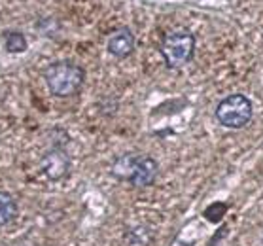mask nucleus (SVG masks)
<instances>
[{
  "instance_id": "f257e3e1",
  "label": "nucleus",
  "mask_w": 263,
  "mask_h": 246,
  "mask_svg": "<svg viewBox=\"0 0 263 246\" xmlns=\"http://www.w3.org/2000/svg\"><path fill=\"white\" fill-rule=\"evenodd\" d=\"M84 70L74 63H53L46 70V84L49 91L57 97H70L78 93L84 84Z\"/></svg>"
},
{
  "instance_id": "f03ea898",
  "label": "nucleus",
  "mask_w": 263,
  "mask_h": 246,
  "mask_svg": "<svg viewBox=\"0 0 263 246\" xmlns=\"http://www.w3.org/2000/svg\"><path fill=\"white\" fill-rule=\"evenodd\" d=\"M159 51L171 68H180L192 61L195 51V38L187 30H173L163 38Z\"/></svg>"
},
{
  "instance_id": "7ed1b4c3",
  "label": "nucleus",
  "mask_w": 263,
  "mask_h": 246,
  "mask_svg": "<svg viewBox=\"0 0 263 246\" xmlns=\"http://www.w3.org/2000/svg\"><path fill=\"white\" fill-rule=\"evenodd\" d=\"M216 118L228 129H240L252 120V102L245 95H229L218 104Z\"/></svg>"
},
{
  "instance_id": "20e7f679",
  "label": "nucleus",
  "mask_w": 263,
  "mask_h": 246,
  "mask_svg": "<svg viewBox=\"0 0 263 246\" xmlns=\"http://www.w3.org/2000/svg\"><path fill=\"white\" fill-rule=\"evenodd\" d=\"M68 167H70V159H68V156H66L63 150H59V148L49 150L48 154L42 157V171L48 178H51V180L63 178V176L68 173Z\"/></svg>"
},
{
  "instance_id": "39448f33",
  "label": "nucleus",
  "mask_w": 263,
  "mask_h": 246,
  "mask_svg": "<svg viewBox=\"0 0 263 246\" xmlns=\"http://www.w3.org/2000/svg\"><path fill=\"white\" fill-rule=\"evenodd\" d=\"M156 176H157V163L152 157L138 156L129 182H131L133 186L144 187V186H149L152 182L156 180Z\"/></svg>"
},
{
  "instance_id": "423d86ee",
  "label": "nucleus",
  "mask_w": 263,
  "mask_h": 246,
  "mask_svg": "<svg viewBox=\"0 0 263 246\" xmlns=\"http://www.w3.org/2000/svg\"><path fill=\"white\" fill-rule=\"evenodd\" d=\"M135 49V36L129 29L114 30L108 38V51L116 57H127Z\"/></svg>"
},
{
  "instance_id": "0eeeda50",
  "label": "nucleus",
  "mask_w": 263,
  "mask_h": 246,
  "mask_svg": "<svg viewBox=\"0 0 263 246\" xmlns=\"http://www.w3.org/2000/svg\"><path fill=\"white\" fill-rule=\"evenodd\" d=\"M137 157L135 154H125V156H120L112 165V174L120 180H131L133 168H135V163H137Z\"/></svg>"
},
{
  "instance_id": "6e6552de",
  "label": "nucleus",
  "mask_w": 263,
  "mask_h": 246,
  "mask_svg": "<svg viewBox=\"0 0 263 246\" xmlns=\"http://www.w3.org/2000/svg\"><path fill=\"white\" fill-rule=\"evenodd\" d=\"M15 210H17V204H15V199L6 192H0V228L8 223L15 216Z\"/></svg>"
},
{
  "instance_id": "1a4fd4ad",
  "label": "nucleus",
  "mask_w": 263,
  "mask_h": 246,
  "mask_svg": "<svg viewBox=\"0 0 263 246\" xmlns=\"http://www.w3.org/2000/svg\"><path fill=\"white\" fill-rule=\"evenodd\" d=\"M4 46L10 53H21L27 49V40L21 32H8L4 36Z\"/></svg>"
}]
</instances>
